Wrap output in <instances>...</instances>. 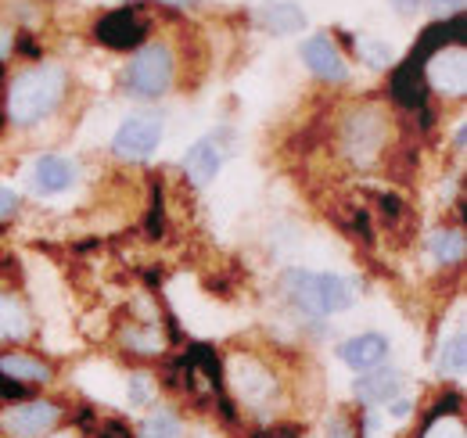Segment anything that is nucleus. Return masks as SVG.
<instances>
[{"instance_id":"423d86ee","label":"nucleus","mask_w":467,"mask_h":438,"mask_svg":"<svg viewBox=\"0 0 467 438\" xmlns=\"http://www.w3.org/2000/svg\"><path fill=\"white\" fill-rule=\"evenodd\" d=\"M65 410L55 399H29L15 402L0 413V432L7 438H44L61 424Z\"/></svg>"},{"instance_id":"f8f14e48","label":"nucleus","mask_w":467,"mask_h":438,"mask_svg":"<svg viewBox=\"0 0 467 438\" xmlns=\"http://www.w3.org/2000/svg\"><path fill=\"white\" fill-rule=\"evenodd\" d=\"M338 360H342L349 370H356V374L378 370V367L389 360V338H385V334H374V330L356 334V338L338 345Z\"/></svg>"},{"instance_id":"ddd939ff","label":"nucleus","mask_w":467,"mask_h":438,"mask_svg":"<svg viewBox=\"0 0 467 438\" xmlns=\"http://www.w3.org/2000/svg\"><path fill=\"white\" fill-rule=\"evenodd\" d=\"M403 384H407V378H403L400 370H381V367H378V370L359 374V381L352 384V395H356L363 406H389V402L400 399Z\"/></svg>"},{"instance_id":"dca6fc26","label":"nucleus","mask_w":467,"mask_h":438,"mask_svg":"<svg viewBox=\"0 0 467 438\" xmlns=\"http://www.w3.org/2000/svg\"><path fill=\"white\" fill-rule=\"evenodd\" d=\"M392 98L403 109H424L428 105V83H424L420 65H413V61L396 65V72H392Z\"/></svg>"},{"instance_id":"b1692460","label":"nucleus","mask_w":467,"mask_h":438,"mask_svg":"<svg viewBox=\"0 0 467 438\" xmlns=\"http://www.w3.org/2000/svg\"><path fill=\"white\" fill-rule=\"evenodd\" d=\"M324 435L327 438H359V428H356V421H352L346 410H335V413L327 417Z\"/></svg>"},{"instance_id":"a878e982","label":"nucleus","mask_w":467,"mask_h":438,"mask_svg":"<svg viewBox=\"0 0 467 438\" xmlns=\"http://www.w3.org/2000/svg\"><path fill=\"white\" fill-rule=\"evenodd\" d=\"M130 399H133L137 406H144V402L151 399V388H148V378H144V374L130 378Z\"/></svg>"},{"instance_id":"6e6552de","label":"nucleus","mask_w":467,"mask_h":438,"mask_svg":"<svg viewBox=\"0 0 467 438\" xmlns=\"http://www.w3.org/2000/svg\"><path fill=\"white\" fill-rule=\"evenodd\" d=\"M162 133H166V126H162L159 115H130L116 130L112 151L126 162H140L162 144Z\"/></svg>"},{"instance_id":"9b49d317","label":"nucleus","mask_w":467,"mask_h":438,"mask_svg":"<svg viewBox=\"0 0 467 438\" xmlns=\"http://www.w3.org/2000/svg\"><path fill=\"white\" fill-rule=\"evenodd\" d=\"M302 61H306V68L317 76V79H324V83H346L349 79V65H346V57L338 55V47L320 33V36H309L306 44H302Z\"/></svg>"},{"instance_id":"c85d7f7f","label":"nucleus","mask_w":467,"mask_h":438,"mask_svg":"<svg viewBox=\"0 0 467 438\" xmlns=\"http://www.w3.org/2000/svg\"><path fill=\"white\" fill-rule=\"evenodd\" d=\"M410 410H413V402H410V399H400V402H389V417H396V421H403V417H410Z\"/></svg>"},{"instance_id":"f257e3e1","label":"nucleus","mask_w":467,"mask_h":438,"mask_svg":"<svg viewBox=\"0 0 467 438\" xmlns=\"http://www.w3.org/2000/svg\"><path fill=\"white\" fill-rule=\"evenodd\" d=\"M65 94H68V72L61 65L26 68L7 87V119L15 126H36L58 111Z\"/></svg>"},{"instance_id":"6ab92c4d","label":"nucleus","mask_w":467,"mask_h":438,"mask_svg":"<svg viewBox=\"0 0 467 438\" xmlns=\"http://www.w3.org/2000/svg\"><path fill=\"white\" fill-rule=\"evenodd\" d=\"M428 248H431V256H435V263L439 266H457V263H464V230L461 226H442V230H435L431 237H428Z\"/></svg>"},{"instance_id":"412c9836","label":"nucleus","mask_w":467,"mask_h":438,"mask_svg":"<svg viewBox=\"0 0 467 438\" xmlns=\"http://www.w3.org/2000/svg\"><path fill=\"white\" fill-rule=\"evenodd\" d=\"M137 438H187L183 435V421L176 417L173 410H151L144 417V424L137 428Z\"/></svg>"},{"instance_id":"20e7f679","label":"nucleus","mask_w":467,"mask_h":438,"mask_svg":"<svg viewBox=\"0 0 467 438\" xmlns=\"http://www.w3.org/2000/svg\"><path fill=\"white\" fill-rule=\"evenodd\" d=\"M173 79H176V55L166 44H144L133 55V61L126 65V87H130L133 98H144V101L170 94Z\"/></svg>"},{"instance_id":"0eeeda50","label":"nucleus","mask_w":467,"mask_h":438,"mask_svg":"<svg viewBox=\"0 0 467 438\" xmlns=\"http://www.w3.org/2000/svg\"><path fill=\"white\" fill-rule=\"evenodd\" d=\"M424 72V83L428 90L442 94V98H464L467 94V51L464 44H450V47H439L424 57L420 65Z\"/></svg>"},{"instance_id":"4468645a","label":"nucleus","mask_w":467,"mask_h":438,"mask_svg":"<svg viewBox=\"0 0 467 438\" xmlns=\"http://www.w3.org/2000/svg\"><path fill=\"white\" fill-rule=\"evenodd\" d=\"M76 180V165L61 155H44L33 165V191L36 194H61Z\"/></svg>"},{"instance_id":"9d476101","label":"nucleus","mask_w":467,"mask_h":438,"mask_svg":"<svg viewBox=\"0 0 467 438\" xmlns=\"http://www.w3.org/2000/svg\"><path fill=\"white\" fill-rule=\"evenodd\" d=\"M223 162H227V151H223L220 137L209 133V137H202V141H194V144L187 148V155H183V176H187L194 187H205V183H213V176L223 169Z\"/></svg>"},{"instance_id":"f3484780","label":"nucleus","mask_w":467,"mask_h":438,"mask_svg":"<svg viewBox=\"0 0 467 438\" xmlns=\"http://www.w3.org/2000/svg\"><path fill=\"white\" fill-rule=\"evenodd\" d=\"M33 334V317L26 302L0 287V341H26Z\"/></svg>"},{"instance_id":"bb28decb","label":"nucleus","mask_w":467,"mask_h":438,"mask_svg":"<svg viewBox=\"0 0 467 438\" xmlns=\"http://www.w3.org/2000/svg\"><path fill=\"white\" fill-rule=\"evenodd\" d=\"M18 213V194L15 191H7V187H0V223L4 219H11Z\"/></svg>"},{"instance_id":"7ed1b4c3","label":"nucleus","mask_w":467,"mask_h":438,"mask_svg":"<svg viewBox=\"0 0 467 438\" xmlns=\"http://www.w3.org/2000/svg\"><path fill=\"white\" fill-rule=\"evenodd\" d=\"M285 295L309 317H335L346 313L356 302V291L346 276L338 274H313V270H288L281 276Z\"/></svg>"},{"instance_id":"aec40b11","label":"nucleus","mask_w":467,"mask_h":438,"mask_svg":"<svg viewBox=\"0 0 467 438\" xmlns=\"http://www.w3.org/2000/svg\"><path fill=\"white\" fill-rule=\"evenodd\" d=\"M464 370H467V330L457 328L453 338H446L442 349H439V374L442 378H464Z\"/></svg>"},{"instance_id":"f03ea898","label":"nucleus","mask_w":467,"mask_h":438,"mask_svg":"<svg viewBox=\"0 0 467 438\" xmlns=\"http://www.w3.org/2000/svg\"><path fill=\"white\" fill-rule=\"evenodd\" d=\"M223 378H227L234 399L252 413H274V406L281 402L277 370L266 360H259L255 352H231L227 367H223Z\"/></svg>"},{"instance_id":"39448f33","label":"nucleus","mask_w":467,"mask_h":438,"mask_svg":"<svg viewBox=\"0 0 467 438\" xmlns=\"http://www.w3.org/2000/svg\"><path fill=\"white\" fill-rule=\"evenodd\" d=\"M389 141V119L381 109H356L342 122V151L356 165H374Z\"/></svg>"},{"instance_id":"5701e85b","label":"nucleus","mask_w":467,"mask_h":438,"mask_svg":"<svg viewBox=\"0 0 467 438\" xmlns=\"http://www.w3.org/2000/svg\"><path fill=\"white\" fill-rule=\"evenodd\" d=\"M122 341H126L133 352H140V356H159V352L166 349V341H162V330L151 328V324H137V328H126V330H122Z\"/></svg>"},{"instance_id":"cd10ccee","label":"nucleus","mask_w":467,"mask_h":438,"mask_svg":"<svg viewBox=\"0 0 467 438\" xmlns=\"http://www.w3.org/2000/svg\"><path fill=\"white\" fill-rule=\"evenodd\" d=\"M428 4L442 15H464V0H428Z\"/></svg>"},{"instance_id":"393cba45","label":"nucleus","mask_w":467,"mask_h":438,"mask_svg":"<svg viewBox=\"0 0 467 438\" xmlns=\"http://www.w3.org/2000/svg\"><path fill=\"white\" fill-rule=\"evenodd\" d=\"M359 55L367 57L374 68H385V65H392V51H389V47H385L378 36H363V40H359Z\"/></svg>"},{"instance_id":"4be33fe9","label":"nucleus","mask_w":467,"mask_h":438,"mask_svg":"<svg viewBox=\"0 0 467 438\" xmlns=\"http://www.w3.org/2000/svg\"><path fill=\"white\" fill-rule=\"evenodd\" d=\"M417 438H467L464 413L461 410H446V413H431L428 424L420 428Z\"/></svg>"},{"instance_id":"c756f323","label":"nucleus","mask_w":467,"mask_h":438,"mask_svg":"<svg viewBox=\"0 0 467 438\" xmlns=\"http://www.w3.org/2000/svg\"><path fill=\"white\" fill-rule=\"evenodd\" d=\"M22 391H26V384L11 381V378L0 374V399H4V395H22Z\"/></svg>"},{"instance_id":"473e14b6","label":"nucleus","mask_w":467,"mask_h":438,"mask_svg":"<svg viewBox=\"0 0 467 438\" xmlns=\"http://www.w3.org/2000/svg\"><path fill=\"white\" fill-rule=\"evenodd\" d=\"M51 438H79L76 432H58V435H51Z\"/></svg>"},{"instance_id":"7c9ffc66","label":"nucleus","mask_w":467,"mask_h":438,"mask_svg":"<svg viewBox=\"0 0 467 438\" xmlns=\"http://www.w3.org/2000/svg\"><path fill=\"white\" fill-rule=\"evenodd\" d=\"M392 7H400L403 15H413V11H420V0H392Z\"/></svg>"},{"instance_id":"a211bd4d","label":"nucleus","mask_w":467,"mask_h":438,"mask_svg":"<svg viewBox=\"0 0 467 438\" xmlns=\"http://www.w3.org/2000/svg\"><path fill=\"white\" fill-rule=\"evenodd\" d=\"M0 374L18 384H47L55 378L51 363H44V360H36L29 352H7V356H0Z\"/></svg>"},{"instance_id":"2f4dec72","label":"nucleus","mask_w":467,"mask_h":438,"mask_svg":"<svg viewBox=\"0 0 467 438\" xmlns=\"http://www.w3.org/2000/svg\"><path fill=\"white\" fill-rule=\"evenodd\" d=\"M166 4H173V7H191V4H198V0H166Z\"/></svg>"},{"instance_id":"1a4fd4ad","label":"nucleus","mask_w":467,"mask_h":438,"mask_svg":"<svg viewBox=\"0 0 467 438\" xmlns=\"http://www.w3.org/2000/svg\"><path fill=\"white\" fill-rule=\"evenodd\" d=\"M94 36L112 51H133V47L144 44L148 22H144V15L137 7H119V11H109L105 18H98Z\"/></svg>"},{"instance_id":"2eb2a0df","label":"nucleus","mask_w":467,"mask_h":438,"mask_svg":"<svg viewBox=\"0 0 467 438\" xmlns=\"http://www.w3.org/2000/svg\"><path fill=\"white\" fill-rule=\"evenodd\" d=\"M255 18L266 33H277V36H295V33L306 29V11L292 0H270V4L259 7Z\"/></svg>"}]
</instances>
